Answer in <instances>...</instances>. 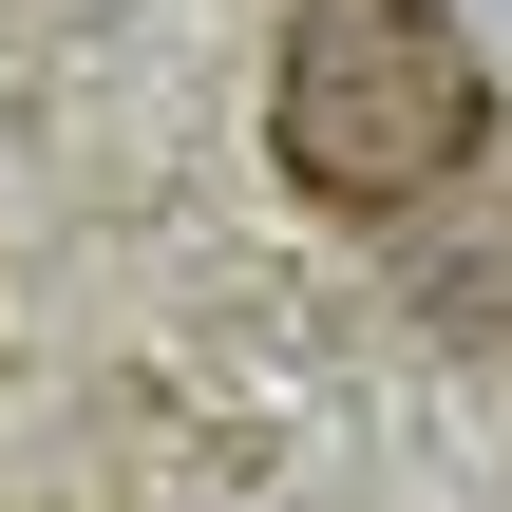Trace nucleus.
I'll list each match as a JSON object with an SVG mask.
<instances>
[{
  "mask_svg": "<svg viewBox=\"0 0 512 512\" xmlns=\"http://www.w3.org/2000/svg\"><path fill=\"white\" fill-rule=\"evenodd\" d=\"M266 152H285V190L342 209V228L437 209V190L494 152L475 19H456V0H304L285 57H266Z\"/></svg>",
  "mask_w": 512,
  "mask_h": 512,
  "instance_id": "f257e3e1",
  "label": "nucleus"
},
{
  "mask_svg": "<svg viewBox=\"0 0 512 512\" xmlns=\"http://www.w3.org/2000/svg\"><path fill=\"white\" fill-rule=\"evenodd\" d=\"M399 228H418V304H437L456 342H512V171H494V190L456 171V190L399 209Z\"/></svg>",
  "mask_w": 512,
  "mask_h": 512,
  "instance_id": "f03ea898",
  "label": "nucleus"
}]
</instances>
